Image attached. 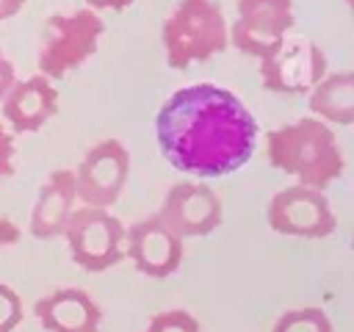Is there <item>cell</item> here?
Here are the masks:
<instances>
[{
  "label": "cell",
  "mask_w": 354,
  "mask_h": 332,
  "mask_svg": "<svg viewBox=\"0 0 354 332\" xmlns=\"http://www.w3.org/2000/svg\"><path fill=\"white\" fill-rule=\"evenodd\" d=\"M39 324L47 332H100L102 310L91 293L80 288H61L41 296L33 307Z\"/></svg>",
  "instance_id": "obj_14"
},
{
  "label": "cell",
  "mask_w": 354,
  "mask_h": 332,
  "mask_svg": "<svg viewBox=\"0 0 354 332\" xmlns=\"http://www.w3.org/2000/svg\"><path fill=\"white\" fill-rule=\"evenodd\" d=\"M124 257L149 279H166L183 266V238L158 216L141 219L124 230Z\"/></svg>",
  "instance_id": "obj_11"
},
{
  "label": "cell",
  "mask_w": 354,
  "mask_h": 332,
  "mask_svg": "<svg viewBox=\"0 0 354 332\" xmlns=\"http://www.w3.org/2000/svg\"><path fill=\"white\" fill-rule=\"evenodd\" d=\"M0 105H3V119L14 133H36L58 111V91L50 77L33 75L17 80Z\"/></svg>",
  "instance_id": "obj_13"
},
{
  "label": "cell",
  "mask_w": 354,
  "mask_h": 332,
  "mask_svg": "<svg viewBox=\"0 0 354 332\" xmlns=\"http://www.w3.org/2000/svg\"><path fill=\"white\" fill-rule=\"evenodd\" d=\"M260 80L274 94H310L326 75V55L310 39H285V44L260 58Z\"/></svg>",
  "instance_id": "obj_10"
},
{
  "label": "cell",
  "mask_w": 354,
  "mask_h": 332,
  "mask_svg": "<svg viewBox=\"0 0 354 332\" xmlns=\"http://www.w3.org/2000/svg\"><path fill=\"white\" fill-rule=\"evenodd\" d=\"M160 155L183 174L196 180L227 177L249 163L257 144V119L224 86H183L155 116Z\"/></svg>",
  "instance_id": "obj_1"
},
{
  "label": "cell",
  "mask_w": 354,
  "mask_h": 332,
  "mask_svg": "<svg viewBox=\"0 0 354 332\" xmlns=\"http://www.w3.org/2000/svg\"><path fill=\"white\" fill-rule=\"evenodd\" d=\"M155 216L185 241L216 232L224 219V208L218 194L205 180H183L163 194V202Z\"/></svg>",
  "instance_id": "obj_8"
},
{
  "label": "cell",
  "mask_w": 354,
  "mask_h": 332,
  "mask_svg": "<svg viewBox=\"0 0 354 332\" xmlns=\"http://www.w3.org/2000/svg\"><path fill=\"white\" fill-rule=\"evenodd\" d=\"M86 6L91 11H124L127 6H133V0H86Z\"/></svg>",
  "instance_id": "obj_22"
},
{
  "label": "cell",
  "mask_w": 354,
  "mask_h": 332,
  "mask_svg": "<svg viewBox=\"0 0 354 332\" xmlns=\"http://www.w3.org/2000/svg\"><path fill=\"white\" fill-rule=\"evenodd\" d=\"M348 8H351V17H354V0H348Z\"/></svg>",
  "instance_id": "obj_24"
},
{
  "label": "cell",
  "mask_w": 354,
  "mask_h": 332,
  "mask_svg": "<svg viewBox=\"0 0 354 332\" xmlns=\"http://www.w3.org/2000/svg\"><path fill=\"white\" fill-rule=\"evenodd\" d=\"M130 177V152L119 138L97 141L75 169L77 199L91 208H111Z\"/></svg>",
  "instance_id": "obj_9"
},
{
  "label": "cell",
  "mask_w": 354,
  "mask_h": 332,
  "mask_svg": "<svg viewBox=\"0 0 354 332\" xmlns=\"http://www.w3.org/2000/svg\"><path fill=\"white\" fill-rule=\"evenodd\" d=\"M14 83H17V69H14V64L6 58V53L0 50V102H3V97L11 91Z\"/></svg>",
  "instance_id": "obj_20"
},
{
  "label": "cell",
  "mask_w": 354,
  "mask_h": 332,
  "mask_svg": "<svg viewBox=\"0 0 354 332\" xmlns=\"http://www.w3.org/2000/svg\"><path fill=\"white\" fill-rule=\"evenodd\" d=\"M166 64L177 72L205 64L230 47V25L216 0H180L163 19Z\"/></svg>",
  "instance_id": "obj_3"
},
{
  "label": "cell",
  "mask_w": 354,
  "mask_h": 332,
  "mask_svg": "<svg viewBox=\"0 0 354 332\" xmlns=\"http://www.w3.org/2000/svg\"><path fill=\"white\" fill-rule=\"evenodd\" d=\"M14 158H17V147H14V136L11 130L0 122V180L14 174Z\"/></svg>",
  "instance_id": "obj_19"
},
{
  "label": "cell",
  "mask_w": 354,
  "mask_h": 332,
  "mask_svg": "<svg viewBox=\"0 0 354 332\" xmlns=\"http://www.w3.org/2000/svg\"><path fill=\"white\" fill-rule=\"evenodd\" d=\"M271 332H335L329 315L321 307H299V310H288L282 313Z\"/></svg>",
  "instance_id": "obj_16"
},
{
  "label": "cell",
  "mask_w": 354,
  "mask_h": 332,
  "mask_svg": "<svg viewBox=\"0 0 354 332\" xmlns=\"http://www.w3.org/2000/svg\"><path fill=\"white\" fill-rule=\"evenodd\" d=\"M22 6H25V0H0V22L11 19L14 14H19Z\"/></svg>",
  "instance_id": "obj_23"
},
{
  "label": "cell",
  "mask_w": 354,
  "mask_h": 332,
  "mask_svg": "<svg viewBox=\"0 0 354 332\" xmlns=\"http://www.w3.org/2000/svg\"><path fill=\"white\" fill-rule=\"evenodd\" d=\"M268 166L296 177L307 188H329L346 169V155L335 130L318 116H301L266 136Z\"/></svg>",
  "instance_id": "obj_2"
},
{
  "label": "cell",
  "mask_w": 354,
  "mask_h": 332,
  "mask_svg": "<svg viewBox=\"0 0 354 332\" xmlns=\"http://www.w3.org/2000/svg\"><path fill=\"white\" fill-rule=\"evenodd\" d=\"M105 22L97 11L80 8L69 14H53L44 22L39 42V75L61 80L83 66L100 47Z\"/></svg>",
  "instance_id": "obj_4"
},
{
  "label": "cell",
  "mask_w": 354,
  "mask_h": 332,
  "mask_svg": "<svg viewBox=\"0 0 354 332\" xmlns=\"http://www.w3.org/2000/svg\"><path fill=\"white\" fill-rule=\"evenodd\" d=\"M19 238H22V230H19L11 219H3V216H0V249L17 243Z\"/></svg>",
  "instance_id": "obj_21"
},
{
  "label": "cell",
  "mask_w": 354,
  "mask_h": 332,
  "mask_svg": "<svg viewBox=\"0 0 354 332\" xmlns=\"http://www.w3.org/2000/svg\"><path fill=\"white\" fill-rule=\"evenodd\" d=\"M25 315L22 299L11 285L0 282V332H14Z\"/></svg>",
  "instance_id": "obj_18"
},
{
  "label": "cell",
  "mask_w": 354,
  "mask_h": 332,
  "mask_svg": "<svg viewBox=\"0 0 354 332\" xmlns=\"http://www.w3.org/2000/svg\"><path fill=\"white\" fill-rule=\"evenodd\" d=\"M144 332H202V326L188 310H163L149 318Z\"/></svg>",
  "instance_id": "obj_17"
},
{
  "label": "cell",
  "mask_w": 354,
  "mask_h": 332,
  "mask_svg": "<svg viewBox=\"0 0 354 332\" xmlns=\"http://www.w3.org/2000/svg\"><path fill=\"white\" fill-rule=\"evenodd\" d=\"M64 238L72 263L83 271H108L124 257V227L108 208H75Z\"/></svg>",
  "instance_id": "obj_5"
},
{
  "label": "cell",
  "mask_w": 354,
  "mask_h": 332,
  "mask_svg": "<svg viewBox=\"0 0 354 332\" xmlns=\"http://www.w3.org/2000/svg\"><path fill=\"white\" fill-rule=\"evenodd\" d=\"M307 105L326 124H354V69L326 72L307 94Z\"/></svg>",
  "instance_id": "obj_15"
},
{
  "label": "cell",
  "mask_w": 354,
  "mask_h": 332,
  "mask_svg": "<svg viewBox=\"0 0 354 332\" xmlns=\"http://www.w3.org/2000/svg\"><path fill=\"white\" fill-rule=\"evenodd\" d=\"M77 205V185H75V169H55L47 174V180L39 188V196L33 202L28 230L39 241H50L64 235L72 213Z\"/></svg>",
  "instance_id": "obj_12"
},
{
  "label": "cell",
  "mask_w": 354,
  "mask_h": 332,
  "mask_svg": "<svg viewBox=\"0 0 354 332\" xmlns=\"http://www.w3.org/2000/svg\"><path fill=\"white\" fill-rule=\"evenodd\" d=\"M266 219L274 232L288 235V238H307V241L329 238L337 227V219H335V210L326 194L318 188L299 185V183L279 188L268 199Z\"/></svg>",
  "instance_id": "obj_6"
},
{
  "label": "cell",
  "mask_w": 354,
  "mask_h": 332,
  "mask_svg": "<svg viewBox=\"0 0 354 332\" xmlns=\"http://www.w3.org/2000/svg\"><path fill=\"white\" fill-rule=\"evenodd\" d=\"M293 25V0H238V17L230 28V42L243 55L260 61L285 44Z\"/></svg>",
  "instance_id": "obj_7"
}]
</instances>
